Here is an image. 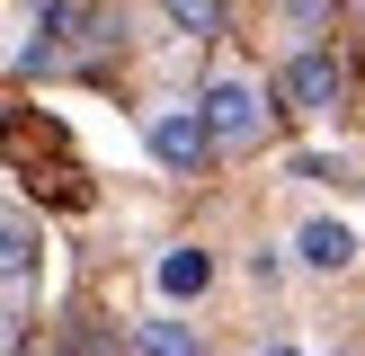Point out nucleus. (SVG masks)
I'll list each match as a JSON object with an SVG mask.
<instances>
[{
  "label": "nucleus",
  "instance_id": "f03ea898",
  "mask_svg": "<svg viewBox=\"0 0 365 356\" xmlns=\"http://www.w3.org/2000/svg\"><path fill=\"white\" fill-rule=\"evenodd\" d=\"M339 89H348V71H339V53H321V45H312V53H294V63L277 71V98L294 107V116H330Z\"/></svg>",
  "mask_w": 365,
  "mask_h": 356
},
{
  "label": "nucleus",
  "instance_id": "39448f33",
  "mask_svg": "<svg viewBox=\"0 0 365 356\" xmlns=\"http://www.w3.org/2000/svg\"><path fill=\"white\" fill-rule=\"evenodd\" d=\"M36 276H45V241H36V223L0 214V294H27Z\"/></svg>",
  "mask_w": 365,
  "mask_h": 356
},
{
  "label": "nucleus",
  "instance_id": "6e6552de",
  "mask_svg": "<svg viewBox=\"0 0 365 356\" xmlns=\"http://www.w3.org/2000/svg\"><path fill=\"white\" fill-rule=\"evenodd\" d=\"M259 356H303V347H285V338H277V347H259Z\"/></svg>",
  "mask_w": 365,
  "mask_h": 356
},
{
  "label": "nucleus",
  "instance_id": "423d86ee",
  "mask_svg": "<svg viewBox=\"0 0 365 356\" xmlns=\"http://www.w3.org/2000/svg\"><path fill=\"white\" fill-rule=\"evenodd\" d=\"M152 285H160V303H196L214 285V249H196V241H178V249H160V267H152Z\"/></svg>",
  "mask_w": 365,
  "mask_h": 356
},
{
  "label": "nucleus",
  "instance_id": "7ed1b4c3",
  "mask_svg": "<svg viewBox=\"0 0 365 356\" xmlns=\"http://www.w3.org/2000/svg\"><path fill=\"white\" fill-rule=\"evenodd\" d=\"M294 258L312 267V276H339V267H356V223H339V214H312V223L294 231Z\"/></svg>",
  "mask_w": 365,
  "mask_h": 356
},
{
  "label": "nucleus",
  "instance_id": "f257e3e1",
  "mask_svg": "<svg viewBox=\"0 0 365 356\" xmlns=\"http://www.w3.org/2000/svg\"><path fill=\"white\" fill-rule=\"evenodd\" d=\"M196 125H205V142H259V125H267V89L250 80V71H214L205 98H196Z\"/></svg>",
  "mask_w": 365,
  "mask_h": 356
},
{
  "label": "nucleus",
  "instance_id": "20e7f679",
  "mask_svg": "<svg viewBox=\"0 0 365 356\" xmlns=\"http://www.w3.org/2000/svg\"><path fill=\"white\" fill-rule=\"evenodd\" d=\"M143 142H152L160 169H196V160H205V125H196V107H160Z\"/></svg>",
  "mask_w": 365,
  "mask_h": 356
},
{
  "label": "nucleus",
  "instance_id": "0eeeda50",
  "mask_svg": "<svg viewBox=\"0 0 365 356\" xmlns=\"http://www.w3.org/2000/svg\"><path fill=\"white\" fill-rule=\"evenodd\" d=\"M143 356H196V330H178V320H152V330H143Z\"/></svg>",
  "mask_w": 365,
  "mask_h": 356
}]
</instances>
